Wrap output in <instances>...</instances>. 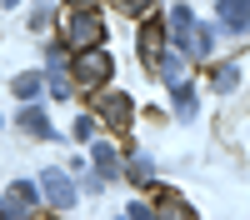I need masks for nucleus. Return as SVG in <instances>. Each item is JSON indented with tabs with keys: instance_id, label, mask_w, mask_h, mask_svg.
Here are the masks:
<instances>
[{
	"instance_id": "nucleus-18",
	"label": "nucleus",
	"mask_w": 250,
	"mask_h": 220,
	"mask_svg": "<svg viewBox=\"0 0 250 220\" xmlns=\"http://www.w3.org/2000/svg\"><path fill=\"white\" fill-rule=\"evenodd\" d=\"M115 5H120L125 15H145V10H150V5H155V0H115Z\"/></svg>"
},
{
	"instance_id": "nucleus-12",
	"label": "nucleus",
	"mask_w": 250,
	"mask_h": 220,
	"mask_svg": "<svg viewBox=\"0 0 250 220\" xmlns=\"http://www.w3.org/2000/svg\"><path fill=\"white\" fill-rule=\"evenodd\" d=\"M125 175H130L135 185H155V160L150 155H130L125 160Z\"/></svg>"
},
{
	"instance_id": "nucleus-11",
	"label": "nucleus",
	"mask_w": 250,
	"mask_h": 220,
	"mask_svg": "<svg viewBox=\"0 0 250 220\" xmlns=\"http://www.w3.org/2000/svg\"><path fill=\"white\" fill-rule=\"evenodd\" d=\"M160 45H165V20H150V25L140 30V55H145V60H155Z\"/></svg>"
},
{
	"instance_id": "nucleus-20",
	"label": "nucleus",
	"mask_w": 250,
	"mask_h": 220,
	"mask_svg": "<svg viewBox=\"0 0 250 220\" xmlns=\"http://www.w3.org/2000/svg\"><path fill=\"white\" fill-rule=\"evenodd\" d=\"M125 220H160L150 205H130V210H125Z\"/></svg>"
},
{
	"instance_id": "nucleus-3",
	"label": "nucleus",
	"mask_w": 250,
	"mask_h": 220,
	"mask_svg": "<svg viewBox=\"0 0 250 220\" xmlns=\"http://www.w3.org/2000/svg\"><path fill=\"white\" fill-rule=\"evenodd\" d=\"M110 70H115V60L105 55V50H85V55H75V85L80 90H100L110 80Z\"/></svg>"
},
{
	"instance_id": "nucleus-2",
	"label": "nucleus",
	"mask_w": 250,
	"mask_h": 220,
	"mask_svg": "<svg viewBox=\"0 0 250 220\" xmlns=\"http://www.w3.org/2000/svg\"><path fill=\"white\" fill-rule=\"evenodd\" d=\"M170 35L180 40L185 50H190L195 60H205L215 50V35L210 30H195V15H190V5H170Z\"/></svg>"
},
{
	"instance_id": "nucleus-17",
	"label": "nucleus",
	"mask_w": 250,
	"mask_h": 220,
	"mask_svg": "<svg viewBox=\"0 0 250 220\" xmlns=\"http://www.w3.org/2000/svg\"><path fill=\"white\" fill-rule=\"evenodd\" d=\"M235 80H240V65H220L215 70V90H230Z\"/></svg>"
},
{
	"instance_id": "nucleus-1",
	"label": "nucleus",
	"mask_w": 250,
	"mask_h": 220,
	"mask_svg": "<svg viewBox=\"0 0 250 220\" xmlns=\"http://www.w3.org/2000/svg\"><path fill=\"white\" fill-rule=\"evenodd\" d=\"M60 40H65V50L85 55V50H100V40H105V20L95 10H70L60 20Z\"/></svg>"
},
{
	"instance_id": "nucleus-16",
	"label": "nucleus",
	"mask_w": 250,
	"mask_h": 220,
	"mask_svg": "<svg viewBox=\"0 0 250 220\" xmlns=\"http://www.w3.org/2000/svg\"><path fill=\"white\" fill-rule=\"evenodd\" d=\"M10 195H15L25 210H35V185H30V180H15V185H10Z\"/></svg>"
},
{
	"instance_id": "nucleus-13",
	"label": "nucleus",
	"mask_w": 250,
	"mask_h": 220,
	"mask_svg": "<svg viewBox=\"0 0 250 220\" xmlns=\"http://www.w3.org/2000/svg\"><path fill=\"white\" fill-rule=\"evenodd\" d=\"M90 155H95V165H100V175H105V180L120 175V160H115V150L105 145V140H90Z\"/></svg>"
},
{
	"instance_id": "nucleus-10",
	"label": "nucleus",
	"mask_w": 250,
	"mask_h": 220,
	"mask_svg": "<svg viewBox=\"0 0 250 220\" xmlns=\"http://www.w3.org/2000/svg\"><path fill=\"white\" fill-rule=\"evenodd\" d=\"M10 90H15L20 100H35L40 90H45V70H25V75H15V80H10Z\"/></svg>"
},
{
	"instance_id": "nucleus-19",
	"label": "nucleus",
	"mask_w": 250,
	"mask_h": 220,
	"mask_svg": "<svg viewBox=\"0 0 250 220\" xmlns=\"http://www.w3.org/2000/svg\"><path fill=\"white\" fill-rule=\"evenodd\" d=\"M90 135H95V120L80 115V120H75V140H90Z\"/></svg>"
},
{
	"instance_id": "nucleus-7",
	"label": "nucleus",
	"mask_w": 250,
	"mask_h": 220,
	"mask_svg": "<svg viewBox=\"0 0 250 220\" xmlns=\"http://www.w3.org/2000/svg\"><path fill=\"white\" fill-rule=\"evenodd\" d=\"M220 20H225V30H250V0H220Z\"/></svg>"
},
{
	"instance_id": "nucleus-8",
	"label": "nucleus",
	"mask_w": 250,
	"mask_h": 220,
	"mask_svg": "<svg viewBox=\"0 0 250 220\" xmlns=\"http://www.w3.org/2000/svg\"><path fill=\"white\" fill-rule=\"evenodd\" d=\"M20 130H25V135H35V140H55V125L45 120V110H35V105H25V110H20Z\"/></svg>"
},
{
	"instance_id": "nucleus-15",
	"label": "nucleus",
	"mask_w": 250,
	"mask_h": 220,
	"mask_svg": "<svg viewBox=\"0 0 250 220\" xmlns=\"http://www.w3.org/2000/svg\"><path fill=\"white\" fill-rule=\"evenodd\" d=\"M25 215H35V210H25L15 195H0V220H25Z\"/></svg>"
},
{
	"instance_id": "nucleus-23",
	"label": "nucleus",
	"mask_w": 250,
	"mask_h": 220,
	"mask_svg": "<svg viewBox=\"0 0 250 220\" xmlns=\"http://www.w3.org/2000/svg\"><path fill=\"white\" fill-rule=\"evenodd\" d=\"M5 5H20V0H5Z\"/></svg>"
},
{
	"instance_id": "nucleus-14",
	"label": "nucleus",
	"mask_w": 250,
	"mask_h": 220,
	"mask_svg": "<svg viewBox=\"0 0 250 220\" xmlns=\"http://www.w3.org/2000/svg\"><path fill=\"white\" fill-rule=\"evenodd\" d=\"M175 115L180 120H195V90L190 85H175Z\"/></svg>"
},
{
	"instance_id": "nucleus-6",
	"label": "nucleus",
	"mask_w": 250,
	"mask_h": 220,
	"mask_svg": "<svg viewBox=\"0 0 250 220\" xmlns=\"http://www.w3.org/2000/svg\"><path fill=\"white\" fill-rule=\"evenodd\" d=\"M155 75L165 80V85H185V55L180 50H160L155 55Z\"/></svg>"
},
{
	"instance_id": "nucleus-21",
	"label": "nucleus",
	"mask_w": 250,
	"mask_h": 220,
	"mask_svg": "<svg viewBox=\"0 0 250 220\" xmlns=\"http://www.w3.org/2000/svg\"><path fill=\"white\" fill-rule=\"evenodd\" d=\"M95 5V0H70V10H90Z\"/></svg>"
},
{
	"instance_id": "nucleus-9",
	"label": "nucleus",
	"mask_w": 250,
	"mask_h": 220,
	"mask_svg": "<svg viewBox=\"0 0 250 220\" xmlns=\"http://www.w3.org/2000/svg\"><path fill=\"white\" fill-rule=\"evenodd\" d=\"M155 215H160V220H195V210L185 205V200H180L175 190H165V195H160V205H155Z\"/></svg>"
},
{
	"instance_id": "nucleus-5",
	"label": "nucleus",
	"mask_w": 250,
	"mask_h": 220,
	"mask_svg": "<svg viewBox=\"0 0 250 220\" xmlns=\"http://www.w3.org/2000/svg\"><path fill=\"white\" fill-rule=\"evenodd\" d=\"M95 110H100V120H105V125H115V130H125V125H130V115H135L130 95H120V90H105Z\"/></svg>"
},
{
	"instance_id": "nucleus-22",
	"label": "nucleus",
	"mask_w": 250,
	"mask_h": 220,
	"mask_svg": "<svg viewBox=\"0 0 250 220\" xmlns=\"http://www.w3.org/2000/svg\"><path fill=\"white\" fill-rule=\"evenodd\" d=\"M25 220H45V215H25Z\"/></svg>"
},
{
	"instance_id": "nucleus-4",
	"label": "nucleus",
	"mask_w": 250,
	"mask_h": 220,
	"mask_svg": "<svg viewBox=\"0 0 250 220\" xmlns=\"http://www.w3.org/2000/svg\"><path fill=\"white\" fill-rule=\"evenodd\" d=\"M40 195H45L55 210H70L75 205V185H70L65 170H45V175H40Z\"/></svg>"
},
{
	"instance_id": "nucleus-24",
	"label": "nucleus",
	"mask_w": 250,
	"mask_h": 220,
	"mask_svg": "<svg viewBox=\"0 0 250 220\" xmlns=\"http://www.w3.org/2000/svg\"><path fill=\"white\" fill-rule=\"evenodd\" d=\"M120 220H125V215H120Z\"/></svg>"
}]
</instances>
